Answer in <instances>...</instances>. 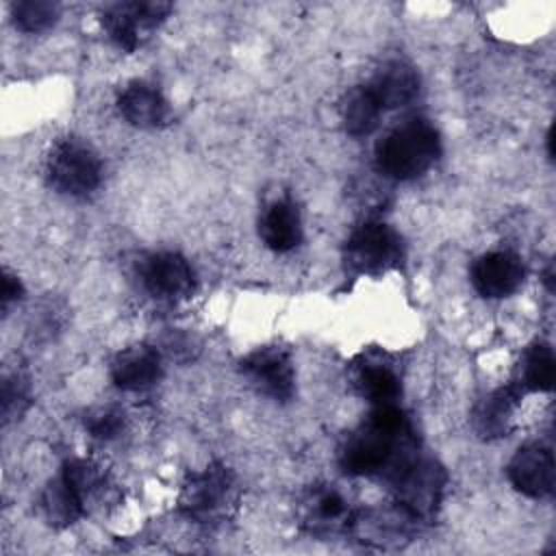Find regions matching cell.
Instances as JSON below:
<instances>
[{"label": "cell", "mask_w": 556, "mask_h": 556, "mask_svg": "<svg viewBox=\"0 0 556 556\" xmlns=\"http://www.w3.org/2000/svg\"><path fill=\"white\" fill-rule=\"evenodd\" d=\"M408 424L395 404H378L367 421L345 441L341 467L352 476H371L397 465V447Z\"/></svg>", "instance_id": "cell-1"}, {"label": "cell", "mask_w": 556, "mask_h": 556, "mask_svg": "<svg viewBox=\"0 0 556 556\" xmlns=\"http://www.w3.org/2000/svg\"><path fill=\"white\" fill-rule=\"evenodd\" d=\"M439 156V132L430 122L419 117L395 126L376 146V165L387 178L393 180H413L424 176Z\"/></svg>", "instance_id": "cell-2"}, {"label": "cell", "mask_w": 556, "mask_h": 556, "mask_svg": "<svg viewBox=\"0 0 556 556\" xmlns=\"http://www.w3.org/2000/svg\"><path fill=\"white\" fill-rule=\"evenodd\" d=\"M46 178L61 195L87 198L100 187L102 161L89 143L80 139H63L48 154Z\"/></svg>", "instance_id": "cell-3"}, {"label": "cell", "mask_w": 556, "mask_h": 556, "mask_svg": "<svg viewBox=\"0 0 556 556\" xmlns=\"http://www.w3.org/2000/svg\"><path fill=\"white\" fill-rule=\"evenodd\" d=\"M402 258L404 245L400 235L380 222L358 226L345 245V261L358 274H382L397 267Z\"/></svg>", "instance_id": "cell-4"}, {"label": "cell", "mask_w": 556, "mask_h": 556, "mask_svg": "<svg viewBox=\"0 0 556 556\" xmlns=\"http://www.w3.org/2000/svg\"><path fill=\"white\" fill-rule=\"evenodd\" d=\"M235 502V480L222 465L191 473L180 493V508L200 523L224 517Z\"/></svg>", "instance_id": "cell-5"}, {"label": "cell", "mask_w": 556, "mask_h": 556, "mask_svg": "<svg viewBox=\"0 0 556 556\" xmlns=\"http://www.w3.org/2000/svg\"><path fill=\"white\" fill-rule=\"evenodd\" d=\"M167 2H115L102 11L109 39L124 52H132L169 15Z\"/></svg>", "instance_id": "cell-6"}, {"label": "cell", "mask_w": 556, "mask_h": 556, "mask_svg": "<svg viewBox=\"0 0 556 556\" xmlns=\"http://www.w3.org/2000/svg\"><path fill=\"white\" fill-rule=\"evenodd\" d=\"M241 374L265 395L276 402H287L295 391V371L287 350L267 345L250 352L241 361Z\"/></svg>", "instance_id": "cell-7"}, {"label": "cell", "mask_w": 556, "mask_h": 556, "mask_svg": "<svg viewBox=\"0 0 556 556\" xmlns=\"http://www.w3.org/2000/svg\"><path fill=\"white\" fill-rule=\"evenodd\" d=\"M141 280L156 300L178 302L195 291V274L178 252L150 254L141 267Z\"/></svg>", "instance_id": "cell-8"}, {"label": "cell", "mask_w": 556, "mask_h": 556, "mask_svg": "<svg viewBox=\"0 0 556 556\" xmlns=\"http://www.w3.org/2000/svg\"><path fill=\"white\" fill-rule=\"evenodd\" d=\"M510 484L532 500H543L554 493V454L547 445L530 443L515 452L508 463Z\"/></svg>", "instance_id": "cell-9"}, {"label": "cell", "mask_w": 556, "mask_h": 556, "mask_svg": "<svg viewBox=\"0 0 556 556\" xmlns=\"http://www.w3.org/2000/svg\"><path fill=\"white\" fill-rule=\"evenodd\" d=\"M526 278L523 263L517 254L508 250H493L476 258L471 267V282L476 291L484 298H508L513 295Z\"/></svg>", "instance_id": "cell-10"}, {"label": "cell", "mask_w": 556, "mask_h": 556, "mask_svg": "<svg viewBox=\"0 0 556 556\" xmlns=\"http://www.w3.org/2000/svg\"><path fill=\"white\" fill-rule=\"evenodd\" d=\"M397 493L402 504L413 515L430 513L443 491L445 476L432 460H408L402 471L395 473Z\"/></svg>", "instance_id": "cell-11"}, {"label": "cell", "mask_w": 556, "mask_h": 556, "mask_svg": "<svg viewBox=\"0 0 556 556\" xmlns=\"http://www.w3.org/2000/svg\"><path fill=\"white\" fill-rule=\"evenodd\" d=\"M365 87L382 106V111H387L404 106L417 98L419 76L404 61H387L376 70V74Z\"/></svg>", "instance_id": "cell-12"}, {"label": "cell", "mask_w": 556, "mask_h": 556, "mask_svg": "<svg viewBox=\"0 0 556 556\" xmlns=\"http://www.w3.org/2000/svg\"><path fill=\"white\" fill-rule=\"evenodd\" d=\"M111 378L122 391H141L161 378V356L150 345L122 350L111 363Z\"/></svg>", "instance_id": "cell-13"}, {"label": "cell", "mask_w": 556, "mask_h": 556, "mask_svg": "<svg viewBox=\"0 0 556 556\" xmlns=\"http://www.w3.org/2000/svg\"><path fill=\"white\" fill-rule=\"evenodd\" d=\"M122 117L137 128H156L167 122L169 104L165 96L150 83L135 80L117 98Z\"/></svg>", "instance_id": "cell-14"}, {"label": "cell", "mask_w": 556, "mask_h": 556, "mask_svg": "<svg viewBox=\"0 0 556 556\" xmlns=\"http://www.w3.org/2000/svg\"><path fill=\"white\" fill-rule=\"evenodd\" d=\"M258 235L263 243L278 254L298 248L302 241V219L298 206L291 200L271 202L261 217Z\"/></svg>", "instance_id": "cell-15"}, {"label": "cell", "mask_w": 556, "mask_h": 556, "mask_svg": "<svg viewBox=\"0 0 556 556\" xmlns=\"http://www.w3.org/2000/svg\"><path fill=\"white\" fill-rule=\"evenodd\" d=\"M85 495L63 471L41 493V513L50 526L63 528L74 523L85 513Z\"/></svg>", "instance_id": "cell-16"}, {"label": "cell", "mask_w": 556, "mask_h": 556, "mask_svg": "<svg viewBox=\"0 0 556 556\" xmlns=\"http://www.w3.org/2000/svg\"><path fill=\"white\" fill-rule=\"evenodd\" d=\"M517 395L513 389H497L491 395H486L480 406L476 408L473 421L476 430L482 437H502L508 432L513 413H515Z\"/></svg>", "instance_id": "cell-17"}, {"label": "cell", "mask_w": 556, "mask_h": 556, "mask_svg": "<svg viewBox=\"0 0 556 556\" xmlns=\"http://www.w3.org/2000/svg\"><path fill=\"white\" fill-rule=\"evenodd\" d=\"M517 380L523 391H549L554 387V352L547 343H534L523 352Z\"/></svg>", "instance_id": "cell-18"}, {"label": "cell", "mask_w": 556, "mask_h": 556, "mask_svg": "<svg viewBox=\"0 0 556 556\" xmlns=\"http://www.w3.org/2000/svg\"><path fill=\"white\" fill-rule=\"evenodd\" d=\"M382 113H384L382 106L376 102V98L369 93L365 85L352 89L341 106L343 126L354 137H363L376 130Z\"/></svg>", "instance_id": "cell-19"}, {"label": "cell", "mask_w": 556, "mask_h": 556, "mask_svg": "<svg viewBox=\"0 0 556 556\" xmlns=\"http://www.w3.org/2000/svg\"><path fill=\"white\" fill-rule=\"evenodd\" d=\"M361 393L374 404H393L400 395V378L387 365H365L356 376Z\"/></svg>", "instance_id": "cell-20"}, {"label": "cell", "mask_w": 556, "mask_h": 556, "mask_svg": "<svg viewBox=\"0 0 556 556\" xmlns=\"http://www.w3.org/2000/svg\"><path fill=\"white\" fill-rule=\"evenodd\" d=\"M59 4L50 0H20L11 4L13 24L24 33L48 30L59 20Z\"/></svg>", "instance_id": "cell-21"}, {"label": "cell", "mask_w": 556, "mask_h": 556, "mask_svg": "<svg viewBox=\"0 0 556 556\" xmlns=\"http://www.w3.org/2000/svg\"><path fill=\"white\" fill-rule=\"evenodd\" d=\"M308 519H313V521H308L313 530L343 523V521H348V502L332 489L319 491L313 495Z\"/></svg>", "instance_id": "cell-22"}, {"label": "cell", "mask_w": 556, "mask_h": 556, "mask_svg": "<svg viewBox=\"0 0 556 556\" xmlns=\"http://www.w3.org/2000/svg\"><path fill=\"white\" fill-rule=\"evenodd\" d=\"M85 426L91 432V437L109 441V439H115L122 432V428H124V413L117 410L115 406H100V408H93L87 415Z\"/></svg>", "instance_id": "cell-23"}, {"label": "cell", "mask_w": 556, "mask_h": 556, "mask_svg": "<svg viewBox=\"0 0 556 556\" xmlns=\"http://www.w3.org/2000/svg\"><path fill=\"white\" fill-rule=\"evenodd\" d=\"M26 404H28V382H24L22 376H17V374L4 378V382H2V417H4V421L22 415Z\"/></svg>", "instance_id": "cell-24"}, {"label": "cell", "mask_w": 556, "mask_h": 556, "mask_svg": "<svg viewBox=\"0 0 556 556\" xmlns=\"http://www.w3.org/2000/svg\"><path fill=\"white\" fill-rule=\"evenodd\" d=\"M24 293V287L20 282V278L15 274H11L9 269H4L2 274V308L7 311L13 302H17Z\"/></svg>", "instance_id": "cell-25"}]
</instances>
